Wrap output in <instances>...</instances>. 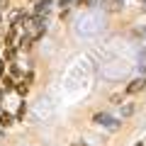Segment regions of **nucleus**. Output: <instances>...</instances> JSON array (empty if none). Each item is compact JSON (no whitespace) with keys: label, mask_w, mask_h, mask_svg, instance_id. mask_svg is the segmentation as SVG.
Masks as SVG:
<instances>
[{"label":"nucleus","mask_w":146,"mask_h":146,"mask_svg":"<svg viewBox=\"0 0 146 146\" xmlns=\"http://www.w3.org/2000/svg\"><path fill=\"white\" fill-rule=\"evenodd\" d=\"M93 122H95L98 127H105V129H110V131H117V129H119V122H117L112 115H107V112H98V115L93 117Z\"/></svg>","instance_id":"obj_1"},{"label":"nucleus","mask_w":146,"mask_h":146,"mask_svg":"<svg viewBox=\"0 0 146 146\" xmlns=\"http://www.w3.org/2000/svg\"><path fill=\"white\" fill-rule=\"evenodd\" d=\"M27 29H32V36H34V42H36V39L46 32V17L44 15H34L29 20V27H27Z\"/></svg>","instance_id":"obj_2"},{"label":"nucleus","mask_w":146,"mask_h":146,"mask_svg":"<svg viewBox=\"0 0 146 146\" xmlns=\"http://www.w3.org/2000/svg\"><path fill=\"white\" fill-rule=\"evenodd\" d=\"M29 20H32V17L27 15L25 10H17L15 15H12V25H17V27H25V29L29 27Z\"/></svg>","instance_id":"obj_3"},{"label":"nucleus","mask_w":146,"mask_h":146,"mask_svg":"<svg viewBox=\"0 0 146 146\" xmlns=\"http://www.w3.org/2000/svg\"><path fill=\"white\" fill-rule=\"evenodd\" d=\"M144 88H146V78L141 76V78H134L129 85H127V93H129V95H136V93H141Z\"/></svg>","instance_id":"obj_4"},{"label":"nucleus","mask_w":146,"mask_h":146,"mask_svg":"<svg viewBox=\"0 0 146 146\" xmlns=\"http://www.w3.org/2000/svg\"><path fill=\"white\" fill-rule=\"evenodd\" d=\"M102 7L107 12H119L124 7V0H102Z\"/></svg>","instance_id":"obj_5"},{"label":"nucleus","mask_w":146,"mask_h":146,"mask_svg":"<svg viewBox=\"0 0 146 146\" xmlns=\"http://www.w3.org/2000/svg\"><path fill=\"white\" fill-rule=\"evenodd\" d=\"M49 10H51V0H39L34 5V15H49Z\"/></svg>","instance_id":"obj_6"},{"label":"nucleus","mask_w":146,"mask_h":146,"mask_svg":"<svg viewBox=\"0 0 146 146\" xmlns=\"http://www.w3.org/2000/svg\"><path fill=\"white\" fill-rule=\"evenodd\" d=\"M15 117L10 115V112H0V127H10V124H15Z\"/></svg>","instance_id":"obj_7"},{"label":"nucleus","mask_w":146,"mask_h":146,"mask_svg":"<svg viewBox=\"0 0 146 146\" xmlns=\"http://www.w3.org/2000/svg\"><path fill=\"white\" fill-rule=\"evenodd\" d=\"M15 78H12V76H3V90H5V93H10V90H15Z\"/></svg>","instance_id":"obj_8"},{"label":"nucleus","mask_w":146,"mask_h":146,"mask_svg":"<svg viewBox=\"0 0 146 146\" xmlns=\"http://www.w3.org/2000/svg\"><path fill=\"white\" fill-rule=\"evenodd\" d=\"M15 93L20 95L22 100H25V98H27V93H29V85H27V83H17V85H15Z\"/></svg>","instance_id":"obj_9"},{"label":"nucleus","mask_w":146,"mask_h":146,"mask_svg":"<svg viewBox=\"0 0 146 146\" xmlns=\"http://www.w3.org/2000/svg\"><path fill=\"white\" fill-rule=\"evenodd\" d=\"M25 115H27V102L22 100V102H20V107H17V115H15V119H17V122H22V119H25Z\"/></svg>","instance_id":"obj_10"},{"label":"nucleus","mask_w":146,"mask_h":146,"mask_svg":"<svg viewBox=\"0 0 146 146\" xmlns=\"http://www.w3.org/2000/svg\"><path fill=\"white\" fill-rule=\"evenodd\" d=\"M15 54H17V46H5L3 58H5V61H12V58H15Z\"/></svg>","instance_id":"obj_11"},{"label":"nucleus","mask_w":146,"mask_h":146,"mask_svg":"<svg viewBox=\"0 0 146 146\" xmlns=\"http://www.w3.org/2000/svg\"><path fill=\"white\" fill-rule=\"evenodd\" d=\"M134 102H127L124 105V107H122V117H131V115H134Z\"/></svg>","instance_id":"obj_12"},{"label":"nucleus","mask_w":146,"mask_h":146,"mask_svg":"<svg viewBox=\"0 0 146 146\" xmlns=\"http://www.w3.org/2000/svg\"><path fill=\"white\" fill-rule=\"evenodd\" d=\"M139 71H141V73H146V49L141 51V56H139Z\"/></svg>","instance_id":"obj_13"},{"label":"nucleus","mask_w":146,"mask_h":146,"mask_svg":"<svg viewBox=\"0 0 146 146\" xmlns=\"http://www.w3.org/2000/svg\"><path fill=\"white\" fill-rule=\"evenodd\" d=\"M73 3H78V0H58V7H61V10H68Z\"/></svg>","instance_id":"obj_14"},{"label":"nucleus","mask_w":146,"mask_h":146,"mask_svg":"<svg viewBox=\"0 0 146 146\" xmlns=\"http://www.w3.org/2000/svg\"><path fill=\"white\" fill-rule=\"evenodd\" d=\"M78 5L80 7H95V5H98V0H78Z\"/></svg>","instance_id":"obj_15"},{"label":"nucleus","mask_w":146,"mask_h":146,"mask_svg":"<svg viewBox=\"0 0 146 146\" xmlns=\"http://www.w3.org/2000/svg\"><path fill=\"white\" fill-rule=\"evenodd\" d=\"M10 76H20V66L10 61Z\"/></svg>","instance_id":"obj_16"},{"label":"nucleus","mask_w":146,"mask_h":146,"mask_svg":"<svg viewBox=\"0 0 146 146\" xmlns=\"http://www.w3.org/2000/svg\"><path fill=\"white\" fill-rule=\"evenodd\" d=\"M32 80H34V73H27V76H25V78H22V83H27V85H32Z\"/></svg>","instance_id":"obj_17"},{"label":"nucleus","mask_w":146,"mask_h":146,"mask_svg":"<svg viewBox=\"0 0 146 146\" xmlns=\"http://www.w3.org/2000/svg\"><path fill=\"white\" fill-rule=\"evenodd\" d=\"M7 7H10V0H0V12L7 10Z\"/></svg>","instance_id":"obj_18"},{"label":"nucleus","mask_w":146,"mask_h":146,"mask_svg":"<svg viewBox=\"0 0 146 146\" xmlns=\"http://www.w3.org/2000/svg\"><path fill=\"white\" fill-rule=\"evenodd\" d=\"M3 76H5V58L0 61V78H3Z\"/></svg>","instance_id":"obj_19"},{"label":"nucleus","mask_w":146,"mask_h":146,"mask_svg":"<svg viewBox=\"0 0 146 146\" xmlns=\"http://www.w3.org/2000/svg\"><path fill=\"white\" fill-rule=\"evenodd\" d=\"M73 146H88V144H73Z\"/></svg>","instance_id":"obj_20"},{"label":"nucleus","mask_w":146,"mask_h":146,"mask_svg":"<svg viewBox=\"0 0 146 146\" xmlns=\"http://www.w3.org/2000/svg\"><path fill=\"white\" fill-rule=\"evenodd\" d=\"M134 146H144V144H141V141H139V144H134Z\"/></svg>","instance_id":"obj_21"},{"label":"nucleus","mask_w":146,"mask_h":146,"mask_svg":"<svg viewBox=\"0 0 146 146\" xmlns=\"http://www.w3.org/2000/svg\"><path fill=\"white\" fill-rule=\"evenodd\" d=\"M0 100H3V90H0Z\"/></svg>","instance_id":"obj_22"},{"label":"nucleus","mask_w":146,"mask_h":146,"mask_svg":"<svg viewBox=\"0 0 146 146\" xmlns=\"http://www.w3.org/2000/svg\"><path fill=\"white\" fill-rule=\"evenodd\" d=\"M139 3H146V0H139Z\"/></svg>","instance_id":"obj_23"}]
</instances>
